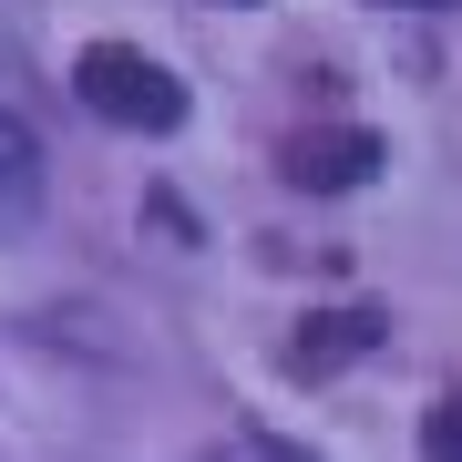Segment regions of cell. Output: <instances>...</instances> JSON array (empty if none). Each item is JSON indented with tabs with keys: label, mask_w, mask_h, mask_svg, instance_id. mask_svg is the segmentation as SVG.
<instances>
[{
	"label": "cell",
	"mask_w": 462,
	"mask_h": 462,
	"mask_svg": "<svg viewBox=\"0 0 462 462\" xmlns=\"http://www.w3.org/2000/svg\"><path fill=\"white\" fill-rule=\"evenodd\" d=\"M72 93H83L103 124H124V134H175L185 124V83L154 51H134V42H93L83 62H72Z\"/></svg>",
	"instance_id": "cell-1"
},
{
	"label": "cell",
	"mask_w": 462,
	"mask_h": 462,
	"mask_svg": "<svg viewBox=\"0 0 462 462\" xmlns=\"http://www.w3.org/2000/svg\"><path fill=\"white\" fill-rule=\"evenodd\" d=\"M421 462H462V391H442L421 411Z\"/></svg>",
	"instance_id": "cell-5"
},
{
	"label": "cell",
	"mask_w": 462,
	"mask_h": 462,
	"mask_svg": "<svg viewBox=\"0 0 462 462\" xmlns=\"http://www.w3.org/2000/svg\"><path fill=\"white\" fill-rule=\"evenodd\" d=\"M216 11H257V0H216Z\"/></svg>",
	"instance_id": "cell-7"
},
{
	"label": "cell",
	"mask_w": 462,
	"mask_h": 462,
	"mask_svg": "<svg viewBox=\"0 0 462 462\" xmlns=\"http://www.w3.org/2000/svg\"><path fill=\"white\" fill-rule=\"evenodd\" d=\"M42 196H51V165H42V134L0 103V236H21L42 216Z\"/></svg>",
	"instance_id": "cell-3"
},
{
	"label": "cell",
	"mask_w": 462,
	"mask_h": 462,
	"mask_svg": "<svg viewBox=\"0 0 462 462\" xmlns=\"http://www.w3.org/2000/svg\"><path fill=\"white\" fill-rule=\"evenodd\" d=\"M391 154H380L370 124H309L288 144V185H309V196H349V185H370Z\"/></svg>",
	"instance_id": "cell-2"
},
{
	"label": "cell",
	"mask_w": 462,
	"mask_h": 462,
	"mask_svg": "<svg viewBox=\"0 0 462 462\" xmlns=\"http://www.w3.org/2000/svg\"><path fill=\"white\" fill-rule=\"evenodd\" d=\"M360 349H380V309H329V319H309V329L288 339V370L298 380H329V370H349Z\"/></svg>",
	"instance_id": "cell-4"
},
{
	"label": "cell",
	"mask_w": 462,
	"mask_h": 462,
	"mask_svg": "<svg viewBox=\"0 0 462 462\" xmlns=\"http://www.w3.org/2000/svg\"><path fill=\"white\" fill-rule=\"evenodd\" d=\"M370 11H452V0H370Z\"/></svg>",
	"instance_id": "cell-6"
}]
</instances>
